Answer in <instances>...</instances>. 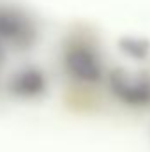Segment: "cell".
<instances>
[{
    "mask_svg": "<svg viewBox=\"0 0 150 152\" xmlns=\"http://www.w3.org/2000/svg\"><path fill=\"white\" fill-rule=\"evenodd\" d=\"M36 39V25L28 14L12 5H0V42L18 48L30 46Z\"/></svg>",
    "mask_w": 150,
    "mask_h": 152,
    "instance_id": "1",
    "label": "cell"
},
{
    "mask_svg": "<svg viewBox=\"0 0 150 152\" xmlns=\"http://www.w3.org/2000/svg\"><path fill=\"white\" fill-rule=\"evenodd\" d=\"M111 92L125 104L145 106L150 104V76L115 69L110 75Z\"/></svg>",
    "mask_w": 150,
    "mask_h": 152,
    "instance_id": "2",
    "label": "cell"
},
{
    "mask_svg": "<svg viewBox=\"0 0 150 152\" xmlns=\"http://www.w3.org/2000/svg\"><path fill=\"white\" fill-rule=\"evenodd\" d=\"M66 66L74 78L87 83H95L103 76L101 60L88 46H73L66 55Z\"/></svg>",
    "mask_w": 150,
    "mask_h": 152,
    "instance_id": "3",
    "label": "cell"
},
{
    "mask_svg": "<svg viewBox=\"0 0 150 152\" xmlns=\"http://www.w3.org/2000/svg\"><path fill=\"white\" fill-rule=\"evenodd\" d=\"M20 88V94H41L44 90V78L39 71H25L18 75V81H14Z\"/></svg>",
    "mask_w": 150,
    "mask_h": 152,
    "instance_id": "4",
    "label": "cell"
},
{
    "mask_svg": "<svg viewBox=\"0 0 150 152\" xmlns=\"http://www.w3.org/2000/svg\"><path fill=\"white\" fill-rule=\"evenodd\" d=\"M120 48L129 57L145 58L147 53H149V50H150V44L147 41H141V39H124V41H120Z\"/></svg>",
    "mask_w": 150,
    "mask_h": 152,
    "instance_id": "5",
    "label": "cell"
},
{
    "mask_svg": "<svg viewBox=\"0 0 150 152\" xmlns=\"http://www.w3.org/2000/svg\"><path fill=\"white\" fill-rule=\"evenodd\" d=\"M4 53H5V51H4V44L0 42V64H2V60H4Z\"/></svg>",
    "mask_w": 150,
    "mask_h": 152,
    "instance_id": "6",
    "label": "cell"
}]
</instances>
